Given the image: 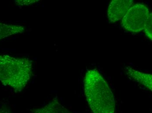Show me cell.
<instances>
[{"mask_svg":"<svg viewBox=\"0 0 152 113\" xmlns=\"http://www.w3.org/2000/svg\"><path fill=\"white\" fill-rule=\"evenodd\" d=\"M25 27L21 25L6 24L0 22V40L16 34H22Z\"/></svg>","mask_w":152,"mask_h":113,"instance_id":"52a82bcc","label":"cell"},{"mask_svg":"<svg viewBox=\"0 0 152 113\" xmlns=\"http://www.w3.org/2000/svg\"><path fill=\"white\" fill-rule=\"evenodd\" d=\"M37 1H34V0H31V1H16V4L19 5H28L29 4H32L36 3Z\"/></svg>","mask_w":152,"mask_h":113,"instance_id":"9c48e42d","label":"cell"},{"mask_svg":"<svg viewBox=\"0 0 152 113\" xmlns=\"http://www.w3.org/2000/svg\"><path fill=\"white\" fill-rule=\"evenodd\" d=\"M144 31L146 36L152 40V17H151L146 23Z\"/></svg>","mask_w":152,"mask_h":113,"instance_id":"ba28073f","label":"cell"},{"mask_svg":"<svg viewBox=\"0 0 152 113\" xmlns=\"http://www.w3.org/2000/svg\"><path fill=\"white\" fill-rule=\"evenodd\" d=\"M134 2L132 0H113L107 10V16L112 22H118L122 19Z\"/></svg>","mask_w":152,"mask_h":113,"instance_id":"277c9868","label":"cell"},{"mask_svg":"<svg viewBox=\"0 0 152 113\" xmlns=\"http://www.w3.org/2000/svg\"><path fill=\"white\" fill-rule=\"evenodd\" d=\"M31 113H73L60 103L56 98L46 105L30 109Z\"/></svg>","mask_w":152,"mask_h":113,"instance_id":"5b68a950","label":"cell"},{"mask_svg":"<svg viewBox=\"0 0 152 113\" xmlns=\"http://www.w3.org/2000/svg\"><path fill=\"white\" fill-rule=\"evenodd\" d=\"M152 17L147 6L137 4L132 6L122 18V24L126 30L137 33L144 30L146 23Z\"/></svg>","mask_w":152,"mask_h":113,"instance_id":"3957f363","label":"cell"},{"mask_svg":"<svg viewBox=\"0 0 152 113\" xmlns=\"http://www.w3.org/2000/svg\"><path fill=\"white\" fill-rule=\"evenodd\" d=\"M0 113H12L9 108L3 107L0 108Z\"/></svg>","mask_w":152,"mask_h":113,"instance_id":"30bf717a","label":"cell"},{"mask_svg":"<svg viewBox=\"0 0 152 113\" xmlns=\"http://www.w3.org/2000/svg\"><path fill=\"white\" fill-rule=\"evenodd\" d=\"M84 88L87 101L93 113H115L113 94L97 70H90L85 74Z\"/></svg>","mask_w":152,"mask_h":113,"instance_id":"6da1fadb","label":"cell"},{"mask_svg":"<svg viewBox=\"0 0 152 113\" xmlns=\"http://www.w3.org/2000/svg\"><path fill=\"white\" fill-rule=\"evenodd\" d=\"M32 71L29 59L0 55V81L16 91H21L28 84Z\"/></svg>","mask_w":152,"mask_h":113,"instance_id":"7a4b0ae2","label":"cell"},{"mask_svg":"<svg viewBox=\"0 0 152 113\" xmlns=\"http://www.w3.org/2000/svg\"><path fill=\"white\" fill-rule=\"evenodd\" d=\"M127 73L138 82L142 84L152 91V76L151 74L142 73L132 68H127Z\"/></svg>","mask_w":152,"mask_h":113,"instance_id":"8992f818","label":"cell"}]
</instances>
